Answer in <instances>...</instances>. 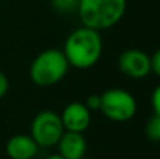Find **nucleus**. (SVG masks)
<instances>
[{
    "instance_id": "nucleus-1",
    "label": "nucleus",
    "mask_w": 160,
    "mask_h": 159,
    "mask_svg": "<svg viewBox=\"0 0 160 159\" xmlns=\"http://www.w3.org/2000/svg\"><path fill=\"white\" fill-rule=\"evenodd\" d=\"M63 54L75 69H90L100 61L102 54V38L100 31L88 27H79L68 35Z\"/></svg>"
},
{
    "instance_id": "nucleus-2",
    "label": "nucleus",
    "mask_w": 160,
    "mask_h": 159,
    "mask_svg": "<svg viewBox=\"0 0 160 159\" xmlns=\"http://www.w3.org/2000/svg\"><path fill=\"white\" fill-rule=\"evenodd\" d=\"M127 4V0H80L76 14L84 27L102 31L121 21Z\"/></svg>"
},
{
    "instance_id": "nucleus-3",
    "label": "nucleus",
    "mask_w": 160,
    "mask_h": 159,
    "mask_svg": "<svg viewBox=\"0 0 160 159\" xmlns=\"http://www.w3.org/2000/svg\"><path fill=\"white\" fill-rule=\"evenodd\" d=\"M69 68L63 51L49 48L34 58L30 66V78L37 86L49 87L63 80Z\"/></svg>"
},
{
    "instance_id": "nucleus-4",
    "label": "nucleus",
    "mask_w": 160,
    "mask_h": 159,
    "mask_svg": "<svg viewBox=\"0 0 160 159\" xmlns=\"http://www.w3.org/2000/svg\"><path fill=\"white\" fill-rule=\"evenodd\" d=\"M101 96L100 111L108 120L115 123H127L135 117L138 111L136 99L128 90L121 87L105 90Z\"/></svg>"
},
{
    "instance_id": "nucleus-5",
    "label": "nucleus",
    "mask_w": 160,
    "mask_h": 159,
    "mask_svg": "<svg viewBox=\"0 0 160 159\" xmlns=\"http://www.w3.org/2000/svg\"><path fill=\"white\" fill-rule=\"evenodd\" d=\"M65 132L61 114L52 110L39 111L31 123V137L39 148H52L56 146L59 138Z\"/></svg>"
},
{
    "instance_id": "nucleus-6",
    "label": "nucleus",
    "mask_w": 160,
    "mask_h": 159,
    "mask_svg": "<svg viewBox=\"0 0 160 159\" xmlns=\"http://www.w3.org/2000/svg\"><path fill=\"white\" fill-rule=\"evenodd\" d=\"M118 66L131 79H143L152 72L150 56L141 49H127L119 55Z\"/></svg>"
},
{
    "instance_id": "nucleus-7",
    "label": "nucleus",
    "mask_w": 160,
    "mask_h": 159,
    "mask_svg": "<svg viewBox=\"0 0 160 159\" xmlns=\"http://www.w3.org/2000/svg\"><path fill=\"white\" fill-rule=\"evenodd\" d=\"M61 120L65 127V131L84 132L90 127L91 114L84 103L72 101L63 109L61 114Z\"/></svg>"
},
{
    "instance_id": "nucleus-8",
    "label": "nucleus",
    "mask_w": 160,
    "mask_h": 159,
    "mask_svg": "<svg viewBox=\"0 0 160 159\" xmlns=\"http://www.w3.org/2000/svg\"><path fill=\"white\" fill-rule=\"evenodd\" d=\"M56 146L58 154L66 159H83L87 152V141L83 132L65 131L59 138Z\"/></svg>"
},
{
    "instance_id": "nucleus-9",
    "label": "nucleus",
    "mask_w": 160,
    "mask_h": 159,
    "mask_svg": "<svg viewBox=\"0 0 160 159\" xmlns=\"http://www.w3.org/2000/svg\"><path fill=\"white\" fill-rule=\"evenodd\" d=\"M39 146L31 135H13L6 144V154L10 159H34L38 155Z\"/></svg>"
},
{
    "instance_id": "nucleus-10",
    "label": "nucleus",
    "mask_w": 160,
    "mask_h": 159,
    "mask_svg": "<svg viewBox=\"0 0 160 159\" xmlns=\"http://www.w3.org/2000/svg\"><path fill=\"white\" fill-rule=\"evenodd\" d=\"M51 7L59 14L70 16V14L78 13L79 2L80 0H49Z\"/></svg>"
},
{
    "instance_id": "nucleus-11",
    "label": "nucleus",
    "mask_w": 160,
    "mask_h": 159,
    "mask_svg": "<svg viewBox=\"0 0 160 159\" xmlns=\"http://www.w3.org/2000/svg\"><path fill=\"white\" fill-rule=\"evenodd\" d=\"M145 132H146L148 140L153 141V142H160V117L159 115L153 114L148 120Z\"/></svg>"
},
{
    "instance_id": "nucleus-12",
    "label": "nucleus",
    "mask_w": 160,
    "mask_h": 159,
    "mask_svg": "<svg viewBox=\"0 0 160 159\" xmlns=\"http://www.w3.org/2000/svg\"><path fill=\"white\" fill-rule=\"evenodd\" d=\"M150 101H152V107L155 114L160 117V85L155 87V90L152 93V97H150Z\"/></svg>"
},
{
    "instance_id": "nucleus-13",
    "label": "nucleus",
    "mask_w": 160,
    "mask_h": 159,
    "mask_svg": "<svg viewBox=\"0 0 160 159\" xmlns=\"http://www.w3.org/2000/svg\"><path fill=\"white\" fill-rule=\"evenodd\" d=\"M150 68H152V72L160 78V48L156 49L155 54L150 56Z\"/></svg>"
},
{
    "instance_id": "nucleus-14",
    "label": "nucleus",
    "mask_w": 160,
    "mask_h": 159,
    "mask_svg": "<svg viewBox=\"0 0 160 159\" xmlns=\"http://www.w3.org/2000/svg\"><path fill=\"white\" fill-rule=\"evenodd\" d=\"M86 106H87V109L90 110H100V106H101V96L98 95H91L87 97V100H86Z\"/></svg>"
},
{
    "instance_id": "nucleus-15",
    "label": "nucleus",
    "mask_w": 160,
    "mask_h": 159,
    "mask_svg": "<svg viewBox=\"0 0 160 159\" xmlns=\"http://www.w3.org/2000/svg\"><path fill=\"white\" fill-rule=\"evenodd\" d=\"M8 92V79L4 73L0 70V99L4 97Z\"/></svg>"
},
{
    "instance_id": "nucleus-16",
    "label": "nucleus",
    "mask_w": 160,
    "mask_h": 159,
    "mask_svg": "<svg viewBox=\"0 0 160 159\" xmlns=\"http://www.w3.org/2000/svg\"><path fill=\"white\" fill-rule=\"evenodd\" d=\"M45 159H66V158H63L61 154H52V155H49V156H47Z\"/></svg>"
},
{
    "instance_id": "nucleus-17",
    "label": "nucleus",
    "mask_w": 160,
    "mask_h": 159,
    "mask_svg": "<svg viewBox=\"0 0 160 159\" xmlns=\"http://www.w3.org/2000/svg\"><path fill=\"white\" fill-rule=\"evenodd\" d=\"M83 159H91V158H86V156H84V158H83Z\"/></svg>"
}]
</instances>
